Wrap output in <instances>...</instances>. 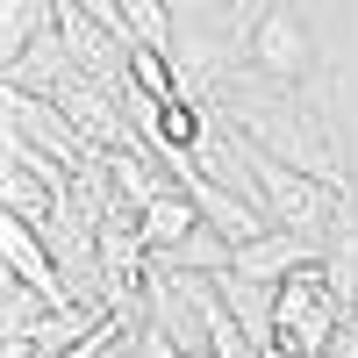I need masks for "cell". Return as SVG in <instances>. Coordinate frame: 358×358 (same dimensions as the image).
<instances>
[{
	"instance_id": "1",
	"label": "cell",
	"mask_w": 358,
	"mask_h": 358,
	"mask_svg": "<svg viewBox=\"0 0 358 358\" xmlns=\"http://www.w3.org/2000/svg\"><path fill=\"white\" fill-rule=\"evenodd\" d=\"M222 115L258 143V151H273V158H287V165H301V172H315V179H330V187L351 194L344 143H337V129H330V115L308 108L294 86H273V101H229Z\"/></svg>"
},
{
	"instance_id": "2",
	"label": "cell",
	"mask_w": 358,
	"mask_h": 358,
	"mask_svg": "<svg viewBox=\"0 0 358 358\" xmlns=\"http://www.w3.org/2000/svg\"><path fill=\"white\" fill-rule=\"evenodd\" d=\"M251 172H258V208H265L280 229L315 236V244L337 229L344 201L358 194V187L344 194V187H330V179H315V172H301V165H287V158H273V151H258V143H251Z\"/></svg>"
},
{
	"instance_id": "3",
	"label": "cell",
	"mask_w": 358,
	"mask_h": 358,
	"mask_svg": "<svg viewBox=\"0 0 358 358\" xmlns=\"http://www.w3.org/2000/svg\"><path fill=\"white\" fill-rule=\"evenodd\" d=\"M344 301L330 294V280H322V258L301 265V273H287L280 280V308H273V344H294V351H308V358H330L337 330H344Z\"/></svg>"
},
{
	"instance_id": "4",
	"label": "cell",
	"mask_w": 358,
	"mask_h": 358,
	"mask_svg": "<svg viewBox=\"0 0 358 358\" xmlns=\"http://www.w3.org/2000/svg\"><path fill=\"white\" fill-rule=\"evenodd\" d=\"M251 65L273 79V86H308L322 72V57H315V36H308V22L294 0H273L258 22H251Z\"/></svg>"
},
{
	"instance_id": "5",
	"label": "cell",
	"mask_w": 358,
	"mask_h": 358,
	"mask_svg": "<svg viewBox=\"0 0 358 358\" xmlns=\"http://www.w3.org/2000/svg\"><path fill=\"white\" fill-rule=\"evenodd\" d=\"M8 129H15V136H29V143H36V151L65 158L72 172H79L86 158H94V143L79 136V122H72V115L57 108L50 94H29V86H8Z\"/></svg>"
},
{
	"instance_id": "6",
	"label": "cell",
	"mask_w": 358,
	"mask_h": 358,
	"mask_svg": "<svg viewBox=\"0 0 358 358\" xmlns=\"http://www.w3.org/2000/svg\"><path fill=\"white\" fill-rule=\"evenodd\" d=\"M322 258V244H315V236H294V229H265V236H251V244H236L229 251V265H236V273H251V280H287V273H301V265H315Z\"/></svg>"
},
{
	"instance_id": "7",
	"label": "cell",
	"mask_w": 358,
	"mask_h": 358,
	"mask_svg": "<svg viewBox=\"0 0 358 358\" xmlns=\"http://www.w3.org/2000/svg\"><path fill=\"white\" fill-rule=\"evenodd\" d=\"M215 287H222V301L236 308V322L251 330V344L265 351V344H273V308H280V287H273V280L236 273V265H222V273H215Z\"/></svg>"
},
{
	"instance_id": "8",
	"label": "cell",
	"mask_w": 358,
	"mask_h": 358,
	"mask_svg": "<svg viewBox=\"0 0 358 358\" xmlns=\"http://www.w3.org/2000/svg\"><path fill=\"white\" fill-rule=\"evenodd\" d=\"M322 280H330V294L344 308H358V194L344 201L337 229L322 236Z\"/></svg>"
},
{
	"instance_id": "9",
	"label": "cell",
	"mask_w": 358,
	"mask_h": 358,
	"mask_svg": "<svg viewBox=\"0 0 358 358\" xmlns=\"http://www.w3.org/2000/svg\"><path fill=\"white\" fill-rule=\"evenodd\" d=\"M201 222H208V215H201V201H194L187 187H165L151 208H143V244H151V251H179Z\"/></svg>"
},
{
	"instance_id": "10",
	"label": "cell",
	"mask_w": 358,
	"mask_h": 358,
	"mask_svg": "<svg viewBox=\"0 0 358 358\" xmlns=\"http://www.w3.org/2000/svg\"><path fill=\"white\" fill-rule=\"evenodd\" d=\"M122 22H129V43L172 50V8L165 0H122Z\"/></svg>"
},
{
	"instance_id": "11",
	"label": "cell",
	"mask_w": 358,
	"mask_h": 358,
	"mask_svg": "<svg viewBox=\"0 0 358 358\" xmlns=\"http://www.w3.org/2000/svg\"><path fill=\"white\" fill-rule=\"evenodd\" d=\"M258 358H308V351H294V344H265Z\"/></svg>"
},
{
	"instance_id": "12",
	"label": "cell",
	"mask_w": 358,
	"mask_h": 358,
	"mask_svg": "<svg viewBox=\"0 0 358 358\" xmlns=\"http://www.w3.org/2000/svg\"><path fill=\"white\" fill-rule=\"evenodd\" d=\"M215 8H229V0H215Z\"/></svg>"
}]
</instances>
